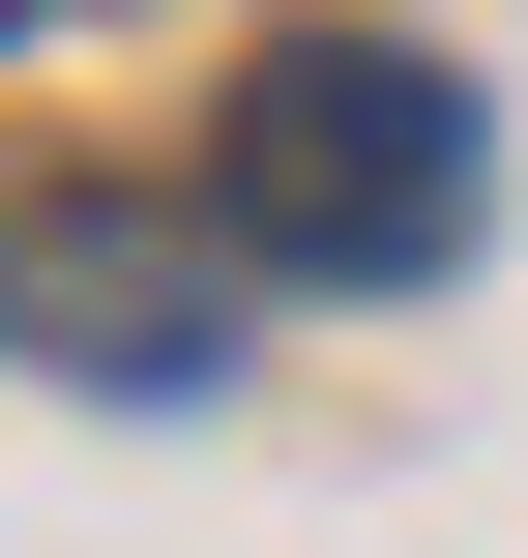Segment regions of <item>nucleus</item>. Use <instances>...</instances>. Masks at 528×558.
I'll return each mask as SVG.
<instances>
[{"instance_id":"f257e3e1","label":"nucleus","mask_w":528,"mask_h":558,"mask_svg":"<svg viewBox=\"0 0 528 558\" xmlns=\"http://www.w3.org/2000/svg\"><path fill=\"white\" fill-rule=\"evenodd\" d=\"M206 206H235V265L412 294V265H470V206H500V118H470L441 59H382V29H294V59H235V147H206Z\"/></svg>"},{"instance_id":"f03ea898","label":"nucleus","mask_w":528,"mask_h":558,"mask_svg":"<svg viewBox=\"0 0 528 558\" xmlns=\"http://www.w3.org/2000/svg\"><path fill=\"white\" fill-rule=\"evenodd\" d=\"M29 324H59L88 383H206L235 294H206V235H88V265H29Z\"/></svg>"}]
</instances>
